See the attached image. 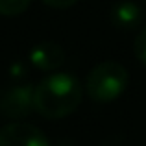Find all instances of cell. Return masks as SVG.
<instances>
[{"label":"cell","mask_w":146,"mask_h":146,"mask_svg":"<svg viewBox=\"0 0 146 146\" xmlns=\"http://www.w3.org/2000/svg\"><path fill=\"white\" fill-rule=\"evenodd\" d=\"M83 91L76 76L56 72L33 87L35 111L44 118H65L78 109Z\"/></svg>","instance_id":"cell-1"},{"label":"cell","mask_w":146,"mask_h":146,"mask_svg":"<svg viewBox=\"0 0 146 146\" xmlns=\"http://www.w3.org/2000/svg\"><path fill=\"white\" fill-rule=\"evenodd\" d=\"M128 82L129 74L126 67H122L117 61H104L89 72L85 82V91L94 102L109 104L126 91Z\"/></svg>","instance_id":"cell-2"},{"label":"cell","mask_w":146,"mask_h":146,"mask_svg":"<svg viewBox=\"0 0 146 146\" xmlns=\"http://www.w3.org/2000/svg\"><path fill=\"white\" fill-rule=\"evenodd\" d=\"M0 111L6 118L22 120L35 111L33 104V87L32 85H15L0 96Z\"/></svg>","instance_id":"cell-3"},{"label":"cell","mask_w":146,"mask_h":146,"mask_svg":"<svg viewBox=\"0 0 146 146\" xmlns=\"http://www.w3.org/2000/svg\"><path fill=\"white\" fill-rule=\"evenodd\" d=\"M0 146H50V141L35 126L11 122L0 129Z\"/></svg>","instance_id":"cell-4"},{"label":"cell","mask_w":146,"mask_h":146,"mask_svg":"<svg viewBox=\"0 0 146 146\" xmlns=\"http://www.w3.org/2000/svg\"><path fill=\"white\" fill-rule=\"evenodd\" d=\"M30 61L37 70H56L65 61V50L54 41H41L30 50Z\"/></svg>","instance_id":"cell-5"},{"label":"cell","mask_w":146,"mask_h":146,"mask_svg":"<svg viewBox=\"0 0 146 146\" xmlns=\"http://www.w3.org/2000/svg\"><path fill=\"white\" fill-rule=\"evenodd\" d=\"M141 19H143V11L135 2H118L111 9V22L113 26L120 30H131L139 26Z\"/></svg>","instance_id":"cell-6"},{"label":"cell","mask_w":146,"mask_h":146,"mask_svg":"<svg viewBox=\"0 0 146 146\" xmlns=\"http://www.w3.org/2000/svg\"><path fill=\"white\" fill-rule=\"evenodd\" d=\"M32 0H0V15L4 17H17L30 7Z\"/></svg>","instance_id":"cell-7"},{"label":"cell","mask_w":146,"mask_h":146,"mask_svg":"<svg viewBox=\"0 0 146 146\" xmlns=\"http://www.w3.org/2000/svg\"><path fill=\"white\" fill-rule=\"evenodd\" d=\"M133 52H135L137 59H139L143 65H146V26L137 33L135 44H133Z\"/></svg>","instance_id":"cell-8"},{"label":"cell","mask_w":146,"mask_h":146,"mask_svg":"<svg viewBox=\"0 0 146 146\" xmlns=\"http://www.w3.org/2000/svg\"><path fill=\"white\" fill-rule=\"evenodd\" d=\"M46 6L56 7V9H67V7H72L78 0H43Z\"/></svg>","instance_id":"cell-9"},{"label":"cell","mask_w":146,"mask_h":146,"mask_svg":"<svg viewBox=\"0 0 146 146\" xmlns=\"http://www.w3.org/2000/svg\"><path fill=\"white\" fill-rule=\"evenodd\" d=\"M144 4H146V0H144Z\"/></svg>","instance_id":"cell-10"}]
</instances>
